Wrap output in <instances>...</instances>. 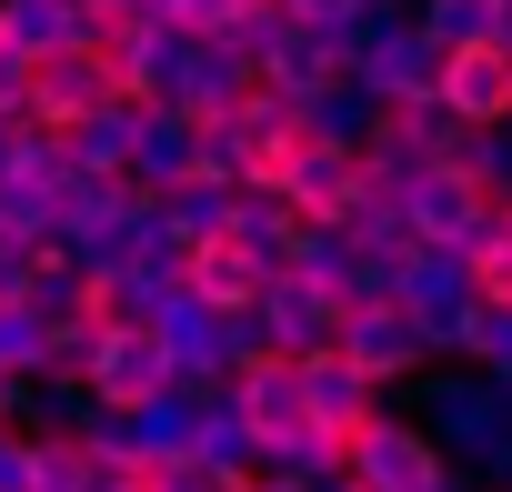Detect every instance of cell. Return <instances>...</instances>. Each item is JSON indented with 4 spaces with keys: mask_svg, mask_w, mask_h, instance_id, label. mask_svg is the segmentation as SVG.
<instances>
[{
    "mask_svg": "<svg viewBox=\"0 0 512 492\" xmlns=\"http://www.w3.org/2000/svg\"><path fill=\"white\" fill-rule=\"evenodd\" d=\"M422 412H432V432H442V452H452V462H472L492 492H512V382H492V372H472V362H462V372H442V382H432V402H422Z\"/></svg>",
    "mask_w": 512,
    "mask_h": 492,
    "instance_id": "1",
    "label": "cell"
},
{
    "mask_svg": "<svg viewBox=\"0 0 512 492\" xmlns=\"http://www.w3.org/2000/svg\"><path fill=\"white\" fill-rule=\"evenodd\" d=\"M392 302L422 322L432 362H472V332H482V292H472V252L452 241H422V252L392 272Z\"/></svg>",
    "mask_w": 512,
    "mask_h": 492,
    "instance_id": "2",
    "label": "cell"
},
{
    "mask_svg": "<svg viewBox=\"0 0 512 492\" xmlns=\"http://www.w3.org/2000/svg\"><path fill=\"white\" fill-rule=\"evenodd\" d=\"M352 482H362V492H472L462 462L442 452V432H432L422 412H382V422L362 432V452H352Z\"/></svg>",
    "mask_w": 512,
    "mask_h": 492,
    "instance_id": "3",
    "label": "cell"
},
{
    "mask_svg": "<svg viewBox=\"0 0 512 492\" xmlns=\"http://www.w3.org/2000/svg\"><path fill=\"white\" fill-rule=\"evenodd\" d=\"M282 201H292L302 231H342V221L372 201V161H362L352 141H302V151L282 161Z\"/></svg>",
    "mask_w": 512,
    "mask_h": 492,
    "instance_id": "4",
    "label": "cell"
},
{
    "mask_svg": "<svg viewBox=\"0 0 512 492\" xmlns=\"http://www.w3.org/2000/svg\"><path fill=\"white\" fill-rule=\"evenodd\" d=\"M161 392H181L161 322H121V332H101V352H91V412H141V402H161Z\"/></svg>",
    "mask_w": 512,
    "mask_h": 492,
    "instance_id": "5",
    "label": "cell"
},
{
    "mask_svg": "<svg viewBox=\"0 0 512 492\" xmlns=\"http://www.w3.org/2000/svg\"><path fill=\"white\" fill-rule=\"evenodd\" d=\"M231 412L251 422V442H262V472H272V462H282V442H292V432L312 422V392H302V362L262 342V352H251V362L231 372Z\"/></svg>",
    "mask_w": 512,
    "mask_h": 492,
    "instance_id": "6",
    "label": "cell"
},
{
    "mask_svg": "<svg viewBox=\"0 0 512 492\" xmlns=\"http://www.w3.org/2000/svg\"><path fill=\"white\" fill-rule=\"evenodd\" d=\"M111 101H121V71H111L101 41H71V51H51V61L31 71V121H41V131H81V121L111 111Z\"/></svg>",
    "mask_w": 512,
    "mask_h": 492,
    "instance_id": "7",
    "label": "cell"
},
{
    "mask_svg": "<svg viewBox=\"0 0 512 492\" xmlns=\"http://www.w3.org/2000/svg\"><path fill=\"white\" fill-rule=\"evenodd\" d=\"M352 81H362V91H372L382 111H412V101H442V41H432L422 21H392L382 41H362Z\"/></svg>",
    "mask_w": 512,
    "mask_h": 492,
    "instance_id": "8",
    "label": "cell"
},
{
    "mask_svg": "<svg viewBox=\"0 0 512 492\" xmlns=\"http://www.w3.org/2000/svg\"><path fill=\"white\" fill-rule=\"evenodd\" d=\"M342 352H352V362H362L382 392H392V382H412V372H432V342H422V322H412L392 292L342 312Z\"/></svg>",
    "mask_w": 512,
    "mask_h": 492,
    "instance_id": "9",
    "label": "cell"
},
{
    "mask_svg": "<svg viewBox=\"0 0 512 492\" xmlns=\"http://www.w3.org/2000/svg\"><path fill=\"white\" fill-rule=\"evenodd\" d=\"M251 322H262V342L292 352V362H312V352L342 342V302H332L322 282H302V272H282V282L262 292V312H251Z\"/></svg>",
    "mask_w": 512,
    "mask_h": 492,
    "instance_id": "10",
    "label": "cell"
},
{
    "mask_svg": "<svg viewBox=\"0 0 512 492\" xmlns=\"http://www.w3.org/2000/svg\"><path fill=\"white\" fill-rule=\"evenodd\" d=\"M442 111H452L462 131H502V121H512V51H502V41L442 51Z\"/></svg>",
    "mask_w": 512,
    "mask_h": 492,
    "instance_id": "11",
    "label": "cell"
},
{
    "mask_svg": "<svg viewBox=\"0 0 512 492\" xmlns=\"http://www.w3.org/2000/svg\"><path fill=\"white\" fill-rule=\"evenodd\" d=\"M282 272L262 262V252H251V241H191V292L211 302V312H262V292H272Z\"/></svg>",
    "mask_w": 512,
    "mask_h": 492,
    "instance_id": "12",
    "label": "cell"
},
{
    "mask_svg": "<svg viewBox=\"0 0 512 492\" xmlns=\"http://www.w3.org/2000/svg\"><path fill=\"white\" fill-rule=\"evenodd\" d=\"M402 201H412V231H422V241H452V252H462V241L482 231V211H492V191H482V181H472L462 161L422 171V181H412Z\"/></svg>",
    "mask_w": 512,
    "mask_h": 492,
    "instance_id": "13",
    "label": "cell"
},
{
    "mask_svg": "<svg viewBox=\"0 0 512 492\" xmlns=\"http://www.w3.org/2000/svg\"><path fill=\"white\" fill-rule=\"evenodd\" d=\"M302 392H312V422H342V432H362V422H382V382L332 342V352H312L302 362Z\"/></svg>",
    "mask_w": 512,
    "mask_h": 492,
    "instance_id": "14",
    "label": "cell"
},
{
    "mask_svg": "<svg viewBox=\"0 0 512 492\" xmlns=\"http://www.w3.org/2000/svg\"><path fill=\"white\" fill-rule=\"evenodd\" d=\"M131 181L161 201V191H181V181H201V121L191 111H151V131H141V151H131Z\"/></svg>",
    "mask_w": 512,
    "mask_h": 492,
    "instance_id": "15",
    "label": "cell"
},
{
    "mask_svg": "<svg viewBox=\"0 0 512 492\" xmlns=\"http://www.w3.org/2000/svg\"><path fill=\"white\" fill-rule=\"evenodd\" d=\"M0 41H21L31 61H51V51L91 41V11L81 0H0Z\"/></svg>",
    "mask_w": 512,
    "mask_h": 492,
    "instance_id": "16",
    "label": "cell"
},
{
    "mask_svg": "<svg viewBox=\"0 0 512 492\" xmlns=\"http://www.w3.org/2000/svg\"><path fill=\"white\" fill-rule=\"evenodd\" d=\"M292 111H302V141H352V151H362V141H372V121H382V101H372V91H362L352 71H342L332 91L292 101Z\"/></svg>",
    "mask_w": 512,
    "mask_h": 492,
    "instance_id": "17",
    "label": "cell"
},
{
    "mask_svg": "<svg viewBox=\"0 0 512 492\" xmlns=\"http://www.w3.org/2000/svg\"><path fill=\"white\" fill-rule=\"evenodd\" d=\"M462 252H472V292H482V312H512V201L482 211V231L462 241Z\"/></svg>",
    "mask_w": 512,
    "mask_h": 492,
    "instance_id": "18",
    "label": "cell"
},
{
    "mask_svg": "<svg viewBox=\"0 0 512 492\" xmlns=\"http://www.w3.org/2000/svg\"><path fill=\"white\" fill-rule=\"evenodd\" d=\"M412 21L442 51H472V41H502V0H412Z\"/></svg>",
    "mask_w": 512,
    "mask_h": 492,
    "instance_id": "19",
    "label": "cell"
},
{
    "mask_svg": "<svg viewBox=\"0 0 512 492\" xmlns=\"http://www.w3.org/2000/svg\"><path fill=\"white\" fill-rule=\"evenodd\" d=\"M231 201H241V191H221V181H181V191H161V221H171L181 241H221V231H231Z\"/></svg>",
    "mask_w": 512,
    "mask_h": 492,
    "instance_id": "20",
    "label": "cell"
},
{
    "mask_svg": "<svg viewBox=\"0 0 512 492\" xmlns=\"http://www.w3.org/2000/svg\"><path fill=\"white\" fill-rule=\"evenodd\" d=\"M41 362H51V322H41L31 302H0V372H11V382H41Z\"/></svg>",
    "mask_w": 512,
    "mask_h": 492,
    "instance_id": "21",
    "label": "cell"
},
{
    "mask_svg": "<svg viewBox=\"0 0 512 492\" xmlns=\"http://www.w3.org/2000/svg\"><path fill=\"white\" fill-rule=\"evenodd\" d=\"M452 161H462L492 201H512V121H502V131H462V151H452Z\"/></svg>",
    "mask_w": 512,
    "mask_h": 492,
    "instance_id": "22",
    "label": "cell"
},
{
    "mask_svg": "<svg viewBox=\"0 0 512 492\" xmlns=\"http://www.w3.org/2000/svg\"><path fill=\"white\" fill-rule=\"evenodd\" d=\"M472 372L512 382V312H482V332H472Z\"/></svg>",
    "mask_w": 512,
    "mask_h": 492,
    "instance_id": "23",
    "label": "cell"
},
{
    "mask_svg": "<svg viewBox=\"0 0 512 492\" xmlns=\"http://www.w3.org/2000/svg\"><path fill=\"white\" fill-rule=\"evenodd\" d=\"M31 71H41V61H31L21 41H0V111H31Z\"/></svg>",
    "mask_w": 512,
    "mask_h": 492,
    "instance_id": "24",
    "label": "cell"
},
{
    "mask_svg": "<svg viewBox=\"0 0 512 492\" xmlns=\"http://www.w3.org/2000/svg\"><path fill=\"white\" fill-rule=\"evenodd\" d=\"M21 402H31V382H11V372H0V432L21 422Z\"/></svg>",
    "mask_w": 512,
    "mask_h": 492,
    "instance_id": "25",
    "label": "cell"
},
{
    "mask_svg": "<svg viewBox=\"0 0 512 492\" xmlns=\"http://www.w3.org/2000/svg\"><path fill=\"white\" fill-rule=\"evenodd\" d=\"M251 492H322V482H292V472H262V482H251Z\"/></svg>",
    "mask_w": 512,
    "mask_h": 492,
    "instance_id": "26",
    "label": "cell"
},
{
    "mask_svg": "<svg viewBox=\"0 0 512 492\" xmlns=\"http://www.w3.org/2000/svg\"><path fill=\"white\" fill-rule=\"evenodd\" d=\"M502 51H512V0H502Z\"/></svg>",
    "mask_w": 512,
    "mask_h": 492,
    "instance_id": "27",
    "label": "cell"
}]
</instances>
